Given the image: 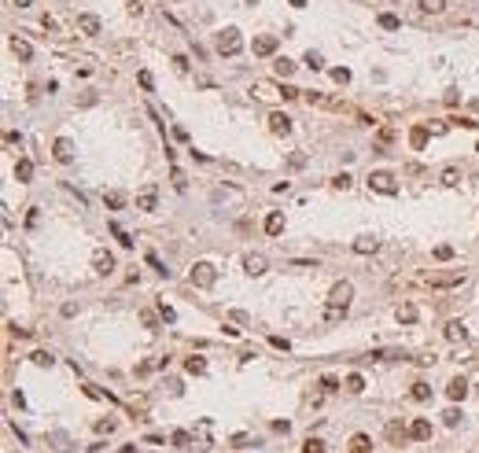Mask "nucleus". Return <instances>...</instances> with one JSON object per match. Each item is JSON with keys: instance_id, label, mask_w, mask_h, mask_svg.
Segmentation results:
<instances>
[{"instance_id": "1", "label": "nucleus", "mask_w": 479, "mask_h": 453, "mask_svg": "<svg viewBox=\"0 0 479 453\" xmlns=\"http://www.w3.org/2000/svg\"><path fill=\"white\" fill-rule=\"evenodd\" d=\"M214 48H218L221 55H236V52L243 48L240 30H236V26H225V30H218V37H214Z\"/></svg>"}, {"instance_id": "2", "label": "nucleus", "mask_w": 479, "mask_h": 453, "mask_svg": "<svg viewBox=\"0 0 479 453\" xmlns=\"http://www.w3.org/2000/svg\"><path fill=\"white\" fill-rule=\"evenodd\" d=\"M369 188L380 192V195H398V181L387 169H376V174H369Z\"/></svg>"}, {"instance_id": "3", "label": "nucleus", "mask_w": 479, "mask_h": 453, "mask_svg": "<svg viewBox=\"0 0 479 453\" xmlns=\"http://www.w3.org/2000/svg\"><path fill=\"white\" fill-rule=\"evenodd\" d=\"M188 280H192L195 288H210L214 280H218V269H214L210 262H195V265H192V273H188Z\"/></svg>"}, {"instance_id": "4", "label": "nucleus", "mask_w": 479, "mask_h": 453, "mask_svg": "<svg viewBox=\"0 0 479 453\" xmlns=\"http://www.w3.org/2000/svg\"><path fill=\"white\" fill-rule=\"evenodd\" d=\"M92 269L100 276H111L115 273V254L107 251V247H96V251H92Z\"/></svg>"}, {"instance_id": "5", "label": "nucleus", "mask_w": 479, "mask_h": 453, "mask_svg": "<svg viewBox=\"0 0 479 453\" xmlns=\"http://www.w3.org/2000/svg\"><path fill=\"white\" fill-rule=\"evenodd\" d=\"M159 207V184H144L140 192H136V210H155Z\"/></svg>"}, {"instance_id": "6", "label": "nucleus", "mask_w": 479, "mask_h": 453, "mask_svg": "<svg viewBox=\"0 0 479 453\" xmlns=\"http://www.w3.org/2000/svg\"><path fill=\"white\" fill-rule=\"evenodd\" d=\"M428 284L431 288H461V284H465V273H461V269L457 273H431Z\"/></svg>"}, {"instance_id": "7", "label": "nucleus", "mask_w": 479, "mask_h": 453, "mask_svg": "<svg viewBox=\"0 0 479 453\" xmlns=\"http://www.w3.org/2000/svg\"><path fill=\"white\" fill-rule=\"evenodd\" d=\"M350 299H354V284H350V280H339V284H332V291H328V302L350 306Z\"/></svg>"}, {"instance_id": "8", "label": "nucleus", "mask_w": 479, "mask_h": 453, "mask_svg": "<svg viewBox=\"0 0 479 453\" xmlns=\"http://www.w3.org/2000/svg\"><path fill=\"white\" fill-rule=\"evenodd\" d=\"M276 44H280V41H276L273 34H258V37L251 41V52H255V55H273Z\"/></svg>"}, {"instance_id": "9", "label": "nucleus", "mask_w": 479, "mask_h": 453, "mask_svg": "<svg viewBox=\"0 0 479 453\" xmlns=\"http://www.w3.org/2000/svg\"><path fill=\"white\" fill-rule=\"evenodd\" d=\"M409 439H413V442H428V439H431V420L416 416L413 424H409Z\"/></svg>"}, {"instance_id": "10", "label": "nucleus", "mask_w": 479, "mask_h": 453, "mask_svg": "<svg viewBox=\"0 0 479 453\" xmlns=\"http://www.w3.org/2000/svg\"><path fill=\"white\" fill-rule=\"evenodd\" d=\"M266 254H243V269L247 273H251V276H262V273H266Z\"/></svg>"}, {"instance_id": "11", "label": "nucleus", "mask_w": 479, "mask_h": 453, "mask_svg": "<svg viewBox=\"0 0 479 453\" xmlns=\"http://www.w3.org/2000/svg\"><path fill=\"white\" fill-rule=\"evenodd\" d=\"M347 309H350V306H339V302H328V306H324V314H321V321H324V324H339V321L347 317Z\"/></svg>"}, {"instance_id": "12", "label": "nucleus", "mask_w": 479, "mask_h": 453, "mask_svg": "<svg viewBox=\"0 0 479 453\" xmlns=\"http://www.w3.org/2000/svg\"><path fill=\"white\" fill-rule=\"evenodd\" d=\"M269 129L280 133V136H288V133H291V118H288L284 111H273V115H269Z\"/></svg>"}, {"instance_id": "13", "label": "nucleus", "mask_w": 479, "mask_h": 453, "mask_svg": "<svg viewBox=\"0 0 479 453\" xmlns=\"http://www.w3.org/2000/svg\"><path fill=\"white\" fill-rule=\"evenodd\" d=\"M78 30H81L85 37H96L103 26H100V19H96V15H78Z\"/></svg>"}, {"instance_id": "14", "label": "nucleus", "mask_w": 479, "mask_h": 453, "mask_svg": "<svg viewBox=\"0 0 479 453\" xmlns=\"http://www.w3.org/2000/svg\"><path fill=\"white\" fill-rule=\"evenodd\" d=\"M52 155H55L59 162H74V144H70L67 136H59V140H55V148H52Z\"/></svg>"}, {"instance_id": "15", "label": "nucleus", "mask_w": 479, "mask_h": 453, "mask_svg": "<svg viewBox=\"0 0 479 453\" xmlns=\"http://www.w3.org/2000/svg\"><path fill=\"white\" fill-rule=\"evenodd\" d=\"M446 394H450V402H461V398L468 394V380H465V376H454L450 387H446Z\"/></svg>"}, {"instance_id": "16", "label": "nucleus", "mask_w": 479, "mask_h": 453, "mask_svg": "<svg viewBox=\"0 0 479 453\" xmlns=\"http://www.w3.org/2000/svg\"><path fill=\"white\" fill-rule=\"evenodd\" d=\"M354 251H358V254H376L380 251V240L376 236H358V240H354Z\"/></svg>"}, {"instance_id": "17", "label": "nucleus", "mask_w": 479, "mask_h": 453, "mask_svg": "<svg viewBox=\"0 0 479 453\" xmlns=\"http://www.w3.org/2000/svg\"><path fill=\"white\" fill-rule=\"evenodd\" d=\"M15 181H22V184L34 181V162H30V159H19V162H15Z\"/></svg>"}, {"instance_id": "18", "label": "nucleus", "mask_w": 479, "mask_h": 453, "mask_svg": "<svg viewBox=\"0 0 479 453\" xmlns=\"http://www.w3.org/2000/svg\"><path fill=\"white\" fill-rule=\"evenodd\" d=\"M266 232H269V236H280V232H284V214L280 210H273L266 217Z\"/></svg>"}, {"instance_id": "19", "label": "nucleus", "mask_w": 479, "mask_h": 453, "mask_svg": "<svg viewBox=\"0 0 479 453\" xmlns=\"http://www.w3.org/2000/svg\"><path fill=\"white\" fill-rule=\"evenodd\" d=\"M446 339H450V343H457V339L465 343L468 339V328L461 324V321H450V324H446Z\"/></svg>"}, {"instance_id": "20", "label": "nucleus", "mask_w": 479, "mask_h": 453, "mask_svg": "<svg viewBox=\"0 0 479 453\" xmlns=\"http://www.w3.org/2000/svg\"><path fill=\"white\" fill-rule=\"evenodd\" d=\"M273 70H276V77H291V74H295V63H291L288 55H276L273 59Z\"/></svg>"}, {"instance_id": "21", "label": "nucleus", "mask_w": 479, "mask_h": 453, "mask_svg": "<svg viewBox=\"0 0 479 453\" xmlns=\"http://www.w3.org/2000/svg\"><path fill=\"white\" fill-rule=\"evenodd\" d=\"M126 203H129V195H126V192H103V207L118 210V207H126Z\"/></svg>"}, {"instance_id": "22", "label": "nucleus", "mask_w": 479, "mask_h": 453, "mask_svg": "<svg viewBox=\"0 0 479 453\" xmlns=\"http://www.w3.org/2000/svg\"><path fill=\"white\" fill-rule=\"evenodd\" d=\"M350 453H373V439H369V435H354L350 439Z\"/></svg>"}, {"instance_id": "23", "label": "nucleus", "mask_w": 479, "mask_h": 453, "mask_svg": "<svg viewBox=\"0 0 479 453\" xmlns=\"http://www.w3.org/2000/svg\"><path fill=\"white\" fill-rule=\"evenodd\" d=\"M428 133H431L428 126H416V129L409 133V144H413V151H420V148L428 144Z\"/></svg>"}, {"instance_id": "24", "label": "nucleus", "mask_w": 479, "mask_h": 453, "mask_svg": "<svg viewBox=\"0 0 479 453\" xmlns=\"http://www.w3.org/2000/svg\"><path fill=\"white\" fill-rule=\"evenodd\" d=\"M11 48H15V55H19L22 63H30V55H34V48H30V41H22V37H15V41H11Z\"/></svg>"}, {"instance_id": "25", "label": "nucleus", "mask_w": 479, "mask_h": 453, "mask_svg": "<svg viewBox=\"0 0 479 453\" xmlns=\"http://www.w3.org/2000/svg\"><path fill=\"white\" fill-rule=\"evenodd\" d=\"M439 181L446 184V188H454V184L461 181V169H457V166H446V169H442V174H439Z\"/></svg>"}, {"instance_id": "26", "label": "nucleus", "mask_w": 479, "mask_h": 453, "mask_svg": "<svg viewBox=\"0 0 479 453\" xmlns=\"http://www.w3.org/2000/svg\"><path fill=\"white\" fill-rule=\"evenodd\" d=\"M416 314H420V309H416L413 302H406V306H398V321H402V324H413V321H416Z\"/></svg>"}, {"instance_id": "27", "label": "nucleus", "mask_w": 479, "mask_h": 453, "mask_svg": "<svg viewBox=\"0 0 479 453\" xmlns=\"http://www.w3.org/2000/svg\"><path fill=\"white\" fill-rule=\"evenodd\" d=\"M409 394H413V402H428V398H431V387H428L424 380H416V383H413V390H409Z\"/></svg>"}, {"instance_id": "28", "label": "nucleus", "mask_w": 479, "mask_h": 453, "mask_svg": "<svg viewBox=\"0 0 479 453\" xmlns=\"http://www.w3.org/2000/svg\"><path fill=\"white\" fill-rule=\"evenodd\" d=\"M343 387H347V390H350V394H361V390H365V380H361V376H358V372H350V376H347V380H343Z\"/></svg>"}, {"instance_id": "29", "label": "nucleus", "mask_w": 479, "mask_h": 453, "mask_svg": "<svg viewBox=\"0 0 479 453\" xmlns=\"http://www.w3.org/2000/svg\"><path fill=\"white\" fill-rule=\"evenodd\" d=\"M184 369H188L192 376H203V372H207V361H203V357H188V361H184Z\"/></svg>"}, {"instance_id": "30", "label": "nucleus", "mask_w": 479, "mask_h": 453, "mask_svg": "<svg viewBox=\"0 0 479 453\" xmlns=\"http://www.w3.org/2000/svg\"><path fill=\"white\" fill-rule=\"evenodd\" d=\"M420 11H431V15H442V11H446V0H420Z\"/></svg>"}, {"instance_id": "31", "label": "nucleus", "mask_w": 479, "mask_h": 453, "mask_svg": "<svg viewBox=\"0 0 479 453\" xmlns=\"http://www.w3.org/2000/svg\"><path fill=\"white\" fill-rule=\"evenodd\" d=\"M387 439L391 442H402V439H409V431L402 428V424H387Z\"/></svg>"}, {"instance_id": "32", "label": "nucleus", "mask_w": 479, "mask_h": 453, "mask_svg": "<svg viewBox=\"0 0 479 453\" xmlns=\"http://www.w3.org/2000/svg\"><path fill=\"white\" fill-rule=\"evenodd\" d=\"M431 254H435V262H450V258H454V247H450V243H439Z\"/></svg>"}, {"instance_id": "33", "label": "nucleus", "mask_w": 479, "mask_h": 453, "mask_svg": "<svg viewBox=\"0 0 479 453\" xmlns=\"http://www.w3.org/2000/svg\"><path fill=\"white\" fill-rule=\"evenodd\" d=\"M34 365H41V369H52V365H55V357H52L48 350H37V354H34Z\"/></svg>"}, {"instance_id": "34", "label": "nucleus", "mask_w": 479, "mask_h": 453, "mask_svg": "<svg viewBox=\"0 0 479 453\" xmlns=\"http://www.w3.org/2000/svg\"><path fill=\"white\" fill-rule=\"evenodd\" d=\"M380 26H383V30H398L402 19H398V15H391V11H383V15H380Z\"/></svg>"}, {"instance_id": "35", "label": "nucleus", "mask_w": 479, "mask_h": 453, "mask_svg": "<svg viewBox=\"0 0 479 453\" xmlns=\"http://www.w3.org/2000/svg\"><path fill=\"white\" fill-rule=\"evenodd\" d=\"M111 232H115V236H118V243H122V247H133V240H129V232L122 229L118 221H111Z\"/></svg>"}, {"instance_id": "36", "label": "nucleus", "mask_w": 479, "mask_h": 453, "mask_svg": "<svg viewBox=\"0 0 479 453\" xmlns=\"http://www.w3.org/2000/svg\"><path fill=\"white\" fill-rule=\"evenodd\" d=\"M339 390V380L335 376H321V394H335Z\"/></svg>"}, {"instance_id": "37", "label": "nucleus", "mask_w": 479, "mask_h": 453, "mask_svg": "<svg viewBox=\"0 0 479 453\" xmlns=\"http://www.w3.org/2000/svg\"><path fill=\"white\" fill-rule=\"evenodd\" d=\"M302 166H306V155L302 151H291L288 155V169H302Z\"/></svg>"}, {"instance_id": "38", "label": "nucleus", "mask_w": 479, "mask_h": 453, "mask_svg": "<svg viewBox=\"0 0 479 453\" xmlns=\"http://www.w3.org/2000/svg\"><path fill=\"white\" fill-rule=\"evenodd\" d=\"M170 442H174L177 449H184V446H192V435L188 431H174V439H170Z\"/></svg>"}, {"instance_id": "39", "label": "nucleus", "mask_w": 479, "mask_h": 453, "mask_svg": "<svg viewBox=\"0 0 479 453\" xmlns=\"http://www.w3.org/2000/svg\"><path fill=\"white\" fill-rule=\"evenodd\" d=\"M306 67H310V70H324V59L310 48V52H306Z\"/></svg>"}, {"instance_id": "40", "label": "nucleus", "mask_w": 479, "mask_h": 453, "mask_svg": "<svg viewBox=\"0 0 479 453\" xmlns=\"http://www.w3.org/2000/svg\"><path fill=\"white\" fill-rule=\"evenodd\" d=\"M148 265H151V269H155V273H162V276H170V269H166V265L159 262V254H155V251H148Z\"/></svg>"}, {"instance_id": "41", "label": "nucleus", "mask_w": 479, "mask_h": 453, "mask_svg": "<svg viewBox=\"0 0 479 453\" xmlns=\"http://www.w3.org/2000/svg\"><path fill=\"white\" fill-rule=\"evenodd\" d=\"M442 424H446V428H457V424H461V413H457V409H446V413H442Z\"/></svg>"}, {"instance_id": "42", "label": "nucleus", "mask_w": 479, "mask_h": 453, "mask_svg": "<svg viewBox=\"0 0 479 453\" xmlns=\"http://www.w3.org/2000/svg\"><path fill=\"white\" fill-rule=\"evenodd\" d=\"M302 453H324V442H321V439H306Z\"/></svg>"}, {"instance_id": "43", "label": "nucleus", "mask_w": 479, "mask_h": 453, "mask_svg": "<svg viewBox=\"0 0 479 453\" xmlns=\"http://www.w3.org/2000/svg\"><path fill=\"white\" fill-rule=\"evenodd\" d=\"M332 81L347 85V81H350V70H347V67H335V70H332Z\"/></svg>"}, {"instance_id": "44", "label": "nucleus", "mask_w": 479, "mask_h": 453, "mask_svg": "<svg viewBox=\"0 0 479 453\" xmlns=\"http://www.w3.org/2000/svg\"><path fill=\"white\" fill-rule=\"evenodd\" d=\"M280 96H284V100H299V96H302V89H295V85H284V89H280Z\"/></svg>"}, {"instance_id": "45", "label": "nucleus", "mask_w": 479, "mask_h": 453, "mask_svg": "<svg viewBox=\"0 0 479 453\" xmlns=\"http://www.w3.org/2000/svg\"><path fill=\"white\" fill-rule=\"evenodd\" d=\"M136 81H140V85H144L148 92H151V89H155V81H151V74H148V70H140V74H136Z\"/></svg>"}, {"instance_id": "46", "label": "nucleus", "mask_w": 479, "mask_h": 453, "mask_svg": "<svg viewBox=\"0 0 479 453\" xmlns=\"http://www.w3.org/2000/svg\"><path fill=\"white\" fill-rule=\"evenodd\" d=\"M159 314H162V321H177V314H174V306H166V302H159Z\"/></svg>"}, {"instance_id": "47", "label": "nucleus", "mask_w": 479, "mask_h": 453, "mask_svg": "<svg viewBox=\"0 0 479 453\" xmlns=\"http://www.w3.org/2000/svg\"><path fill=\"white\" fill-rule=\"evenodd\" d=\"M41 26H44V30H48V34H55V30H59V22L52 19V15H44V19H41Z\"/></svg>"}, {"instance_id": "48", "label": "nucleus", "mask_w": 479, "mask_h": 453, "mask_svg": "<svg viewBox=\"0 0 479 453\" xmlns=\"http://www.w3.org/2000/svg\"><path fill=\"white\" fill-rule=\"evenodd\" d=\"M251 92H258V96H273V85H266V81H258Z\"/></svg>"}, {"instance_id": "49", "label": "nucleus", "mask_w": 479, "mask_h": 453, "mask_svg": "<svg viewBox=\"0 0 479 453\" xmlns=\"http://www.w3.org/2000/svg\"><path fill=\"white\" fill-rule=\"evenodd\" d=\"M332 184H335V188H350V174H339V177H332Z\"/></svg>"}, {"instance_id": "50", "label": "nucleus", "mask_w": 479, "mask_h": 453, "mask_svg": "<svg viewBox=\"0 0 479 453\" xmlns=\"http://www.w3.org/2000/svg\"><path fill=\"white\" fill-rule=\"evenodd\" d=\"M96 431H100V435H111V431H115V420H100Z\"/></svg>"}, {"instance_id": "51", "label": "nucleus", "mask_w": 479, "mask_h": 453, "mask_svg": "<svg viewBox=\"0 0 479 453\" xmlns=\"http://www.w3.org/2000/svg\"><path fill=\"white\" fill-rule=\"evenodd\" d=\"M269 343H273V347H276V350H291V343H288V339H280V335H273Z\"/></svg>"}, {"instance_id": "52", "label": "nucleus", "mask_w": 479, "mask_h": 453, "mask_svg": "<svg viewBox=\"0 0 479 453\" xmlns=\"http://www.w3.org/2000/svg\"><path fill=\"white\" fill-rule=\"evenodd\" d=\"M174 67L184 74V70H188V59H184V55H174Z\"/></svg>"}, {"instance_id": "53", "label": "nucleus", "mask_w": 479, "mask_h": 453, "mask_svg": "<svg viewBox=\"0 0 479 453\" xmlns=\"http://www.w3.org/2000/svg\"><path fill=\"white\" fill-rule=\"evenodd\" d=\"M273 431H284V435H288V431H291V424H288V420H273Z\"/></svg>"}, {"instance_id": "54", "label": "nucleus", "mask_w": 479, "mask_h": 453, "mask_svg": "<svg viewBox=\"0 0 479 453\" xmlns=\"http://www.w3.org/2000/svg\"><path fill=\"white\" fill-rule=\"evenodd\" d=\"M140 321H144L148 328H155V314H151V309H144V314H140Z\"/></svg>"}, {"instance_id": "55", "label": "nucleus", "mask_w": 479, "mask_h": 453, "mask_svg": "<svg viewBox=\"0 0 479 453\" xmlns=\"http://www.w3.org/2000/svg\"><path fill=\"white\" fill-rule=\"evenodd\" d=\"M11 4H19V8H30V4H34V0H11Z\"/></svg>"}, {"instance_id": "56", "label": "nucleus", "mask_w": 479, "mask_h": 453, "mask_svg": "<svg viewBox=\"0 0 479 453\" xmlns=\"http://www.w3.org/2000/svg\"><path fill=\"white\" fill-rule=\"evenodd\" d=\"M288 4H291V8H306V0H288Z\"/></svg>"}, {"instance_id": "57", "label": "nucleus", "mask_w": 479, "mask_h": 453, "mask_svg": "<svg viewBox=\"0 0 479 453\" xmlns=\"http://www.w3.org/2000/svg\"><path fill=\"white\" fill-rule=\"evenodd\" d=\"M118 453H136V446H122V449H118Z\"/></svg>"}, {"instance_id": "58", "label": "nucleus", "mask_w": 479, "mask_h": 453, "mask_svg": "<svg viewBox=\"0 0 479 453\" xmlns=\"http://www.w3.org/2000/svg\"><path fill=\"white\" fill-rule=\"evenodd\" d=\"M475 151H479V144H475Z\"/></svg>"}]
</instances>
